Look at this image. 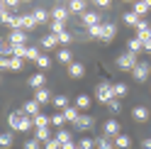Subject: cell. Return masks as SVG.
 <instances>
[{
  "label": "cell",
  "mask_w": 151,
  "mask_h": 149,
  "mask_svg": "<svg viewBox=\"0 0 151 149\" xmlns=\"http://www.w3.org/2000/svg\"><path fill=\"white\" fill-rule=\"evenodd\" d=\"M7 125H10L15 132H29V129L34 127V120L27 117L22 110H15V113L7 115Z\"/></svg>",
  "instance_id": "6da1fadb"
},
{
  "label": "cell",
  "mask_w": 151,
  "mask_h": 149,
  "mask_svg": "<svg viewBox=\"0 0 151 149\" xmlns=\"http://www.w3.org/2000/svg\"><path fill=\"white\" fill-rule=\"evenodd\" d=\"M95 98L100 100L102 105H107L112 98H115V88H112V83H107V81H102L100 86L95 88Z\"/></svg>",
  "instance_id": "7a4b0ae2"
},
{
  "label": "cell",
  "mask_w": 151,
  "mask_h": 149,
  "mask_svg": "<svg viewBox=\"0 0 151 149\" xmlns=\"http://www.w3.org/2000/svg\"><path fill=\"white\" fill-rule=\"evenodd\" d=\"M137 54H132V51H124V54H119V56H117V69L119 71H132V69H134L137 66Z\"/></svg>",
  "instance_id": "3957f363"
},
{
  "label": "cell",
  "mask_w": 151,
  "mask_h": 149,
  "mask_svg": "<svg viewBox=\"0 0 151 149\" xmlns=\"http://www.w3.org/2000/svg\"><path fill=\"white\" fill-rule=\"evenodd\" d=\"M132 76H134V81L144 83V81L151 76V64H149V61H137V66L132 69Z\"/></svg>",
  "instance_id": "277c9868"
},
{
  "label": "cell",
  "mask_w": 151,
  "mask_h": 149,
  "mask_svg": "<svg viewBox=\"0 0 151 149\" xmlns=\"http://www.w3.org/2000/svg\"><path fill=\"white\" fill-rule=\"evenodd\" d=\"M117 34V25L115 22H100V42H110Z\"/></svg>",
  "instance_id": "5b68a950"
},
{
  "label": "cell",
  "mask_w": 151,
  "mask_h": 149,
  "mask_svg": "<svg viewBox=\"0 0 151 149\" xmlns=\"http://www.w3.org/2000/svg\"><path fill=\"white\" fill-rule=\"evenodd\" d=\"M93 125H95V117H93V115H81V117L73 122V129H81V132H86V129H90Z\"/></svg>",
  "instance_id": "8992f818"
},
{
  "label": "cell",
  "mask_w": 151,
  "mask_h": 149,
  "mask_svg": "<svg viewBox=\"0 0 151 149\" xmlns=\"http://www.w3.org/2000/svg\"><path fill=\"white\" fill-rule=\"evenodd\" d=\"M22 113H24L27 117H37V115L42 113V105L37 103V100H27V103L22 105Z\"/></svg>",
  "instance_id": "52a82bcc"
},
{
  "label": "cell",
  "mask_w": 151,
  "mask_h": 149,
  "mask_svg": "<svg viewBox=\"0 0 151 149\" xmlns=\"http://www.w3.org/2000/svg\"><path fill=\"white\" fill-rule=\"evenodd\" d=\"M102 129H105V137H107V139L122 135V129H119V122H117V120H107V122L102 125Z\"/></svg>",
  "instance_id": "ba28073f"
},
{
  "label": "cell",
  "mask_w": 151,
  "mask_h": 149,
  "mask_svg": "<svg viewBox=\"0 0 151 149\" xmlns=\"http://www.w3.org/2000/svg\"><path fill=\"white\" fill-rule=\"evenodd\" d=\"M68 76L71 78H83L86 76V66H83L81 61H71L68 64Z\"/></svg>",
  "instance_id": "9c48e42d"
},
{
  "label": "cell",
  "mask_w": 151,
  "mask_h": 149,
  "mask_svg": "<svg viewBox=\"0 0 151 149\" xmlns=\"http://www.w3.org/2000/svg\"><path fill=\"white\" fill-rule=\"evenodd\" d=\"M132 117H134L137 122H146V120L151 117V113H149V108H144V105H137V108H132Z\"/></svg>",
  "instance_id": "30bf717a"
},
{
  "label": "cell",
  "mask_w": 151,
  "mask_h": 149,
  "mask_svg": "<svg viewBox=\"0 0 151 149\" xmlns=\"http://www.w3.org/2000/svg\"><path fill=\"white\" fill-rule=\"evenodd\" d=\"M68 7H63V5H59V7H54L51 10V17H54V22H66L68 20Z\"/></svg>",
  "instance_id": "8fae6325"
},
{
  "label": "cell",
  "mask_w": 151,
  "mask_h": 149,
  "mask_svg": "<svg viewBox=\"0 0 151 149\" xmlns=\"http://www.w3.org/2000/svg\"><path fill=\"white\" fill-rule=\"evenodd\" d=\"M34 100L39 105H46V103H51V93H49V88H39L34 93Z\"/></svg>",
  "instance_id": "7c38bea8"
},
{
  "label": "cell",
  "mask_w": 151,
  "mask_h": 149,
  "mask_svg": "<svg viewBox=\"0 0 151 149\" xmlns=\"http://www.w3.org/2000/svg\"><path fill=\"white\" fill-rule=\"evenodd\" d=\"M68 12L71 15H83L86 12V0H71L68 3Z\"/></svg>",
  "instance_id": "4fadbf2b"
},
{
  "label": "cell",
  "mask_w": 151,
  "mask_h": 149,
  "mask_svg": "<svg viewBox=\"0 0 151 149\" xmlns=\"http://www.w3.org/2000/svg\"><path fill=\"white\" fill-rule=\"evenodd\" d=\"M7 39H10V44H27V32L24 30H12V34Z\"/></svg>",
  "instance_id": "5bb4252c"
},
{
  "label": "cell",
  "mask_w": 151,
  "mask_h": 149,
  "mask_svg": "<svg viewBox=\"0 0 151 149\" xmlns=\"http://www.w3.org/2000/svg\"><path fill=\"white\" fill-rule=\"evenodd\" d=\"M29 86L34 88V90H39V88H44L46 86V78H44V73H34V76H29Z\"/></svg>",
  "instance_id": "9a60e30c"
},
{
  "label": "cell",
  "mask_w": 151,
  "mask_h": 149,
  "mask_svg": "<svg viewBox=\"0 0 151 149\" xmlns=\"http://www.w3.org/2000/svg\"><path fill=\"white\" fill-rule=\"evenodd\" d=\"M37 27V22H34V17H32V12L29 15H20V30H34Z\"/></svg>",
  "instance_id": "2e32d148"
},
{
  "label": "cell",
  "mask_w": 151,
  "mask_h": 149,
  "mask_svg": "<svg viewBox=\"0 0 151 149\" xmlns=\"http://www.w3.org/2000/svg\"><path fill=\"white\" fill-rule=\"evenodd\" d=\"M83 22H86L88 27H93V25H100V15H98L95 10H86V12H83Z\"/></svg>",
  "instance_id": "e0dca14e"
},
{
  "label": "cell",
  "mask_w": 151,
  "mask_h": 149,
  "mask_svg": "<svg viewBox=\"0 0 151 149\" xmlns=\"http://www.w3.org/2000/svg\"><path fill=\"white\" fill-rule=\"evenodd\" d=\"M112 144H115V149H129L132 147V139H129V135H117Z\"/></svg>",
  "instance_id": "ac0fdd59"
},
{
  "label": "cell",
  "mask_w": 151,
  "mask_h": 149,
  "mask_svg": "<svg viewBox=\"0 0 151 149\" xmlns=\"http://www.w3.org/2000/svg\"><path fill=\"white\" fill-rule=\"evenodd\" d=\"M32 17H34L37 25H46V22H49V12H46L44 7H37V10L32 12Z\"/></svg>",
  "instance_id": "d6986e66"
},
{
  "label": "cell",
  "mask_w": 151,
  "mask_h": 149,
  "mask_svg": "<svg viewBox=\"0 0 151 149\" xmlns=\"http://www.w3.org/2000/svg\"><path fill=\"white\" fill-rule=\"evenodd\" d=\"M61 113H63V117H66V122H76V120L81 117V115H78V108H76V105H68L66 110H61Z\"/></svg>",
  "instance_id": "ffe728a7"
},
{
  "label": "cell",
  "mask_w": 151,
  "mask_h": 149,
  "mask_svg": "<svg viewBox=\"0 0 151 149\" xmlns=\"http://www.w3.org/2000/svg\"><path fill=\"white\" fill-rule=\"evenodd\" d=\"M56 44H59L56 34H51V32H49V34H44V37H42V46H44V49H54Z\"/></svg>",
  "instance_id": "44dd1931"
},
{
  "label": "cell",
  "mask_w": 151,
  "mask_h": 149,
  "mask_svg": "<svg viewBox=\"0 0 151 149\" xmlns=\"http://www.w3.org/2000/svg\"><path fill=\"white\" fill-rule=\"evenodd\" d=\"M141 49H144V44H141V39H139V37H134V39H129V42H127V51L139 54Z\"/></svg>",
  "instance_id": "7402d4cb"
},
{
  "label": "cell",
  "mask_w": 151,
  "mask_h": 149,
  "mask_svg": "<svg viewBox=\"0 0 151 149\" xmlns=\"http://www.w3.org/2000/svg\"><path fill=\"white\" fill-rule=\"evenodd\" d=\"M34 139H39L42 144L46 142V139H51V132H49V127H37V132H34Z\"/></svg>",
  "instance_id": "603a6c76"
},
{
  "label": "cell",
  "mask_w": 151,
  "mask_h": 149,
  "mask_svg": "<svg viewBox=\"0 0 151 149\" xmlns=\"http://www.w3.org/2000/svg\"><path fill=\"white\" fill-rule=\"evenodd\" d=\"M112 88H115V98H124L127 95V93H129V86H127V83H115V86H112Z\"/></svg>",
  "instance_id": "cb8c5ba5"
},
{
  "label": "cell",
  "mask_w": 151,
  "mask_h": 149,
  "mask_svg": "<svg viewBox=\"0 0 151 149\" xmlns=\"http://www.w3.org/2000/svg\"><path fill=\"white\" fill-rule=\"evenodd\" d=\"M0 56H12V44H10V39H0Z\"/></svg>",
  "instance_id": "d4e9b609"
},
{
  "label": "cell",
  "mask_w": 151,
  "mask_h": 149,
  "mask_svg": "<svg viewBox=\"0 0 151 149\" xmlns=\"http://www.w3.org/2000/svg\"><path fill=\"white\" fill-rule=\"evenodd\" d=\"M51 103H54V108L66 110V108H68V98H66V95H54V98H51Z\"/></svg>",
  "instance_id": "484cf974"
},
{
  "label": "cell",
  "mask_w": 151,
  "mask_h": 149,
  "mask_svg": "<svg viewBox=\"0 0 151 149\" xmlns=\"http://www.w3.org/2000/svg\"><path fill=\"white\" fill-rule=\"evenodd\" d=\"M124 22H127L129 27H137V25L141 22V17H139L134 10H132V12H124Z\"/></svg>",
  "instance_id": "4316f807"
},
{
  "label": "cell",
  "mask_w": 151,
  "mask_h": 149,
  "mask_svg": "<svg viewBox=\"0 0 151 149\" xmlns=\"http://www.w3.org/2000/svg\"><path fill=\"white\" fill-rule=\"evenodd\" d=\"M76 108H78V110L90 108V95H86V93H83V95H78V98H76Z\"/></svg>",
  "instance_id": "83f0119b"
},
{
  "label": "cell",
  "mask_w": 151,
  "mask_h": 149,
  "mask_svg": "<svg viewBox=\"0 0 151 149\" xmlns=\"http://www.w3.org/2000/svg\"><path fill=\"white\" fill-rule=\"evenodd\" d=\"M12 147V132H3L0 135V149H10Z\"/></svg>",
  "instance_id": "f1b7e54d"
},
{
  "label": "cell",
  "mask_w": 151,
  "mask_h": 149,
  "mask_svg": "<svg viewBox=\"0 0 151 149\" xmlns=\"http://www.w3.org/2000/svg\"><path fill=\"white\" fill-rule=\"evenodd\" d=\"M56 139H59L61 144H68V142H73V137H71V132H68V129H59V132H56Z\"/></svg>",
  "instance_id": "f546056e"
},
{
  "label": "cell",
  "mask_w": 151,
  "mask_h": 149,
  "mask_svg": "<svg viewBox=\"0 0 151 149\" xmlns=\"http://www.w3.org/2000/svg\"><path fill=\"white\" fill-rule=\"evenodd\" d=\"M95 149H115V144L107 137H100V139H95Z\"/></svg>",
  "instance_id": "4dcf8cb0"
},
{
  "label": "cell",
  "mask_w": 151,
  "mask_h": 149,
  "mask_svg": "<svg viewBox=\"0 0 151 149\" xmlns=\"http://www.w3.org/2000/svg\"><path fill=\"white\" fill-rule=\"evenodd\" d=\"M134 12H137L139 17H144V15L149 12V7H146V3H144V0H137V3H134Z\"/></svg>",
  "instance_id": "1f68e13d"
},
{
  "label": "cell",
  "mask_w": 151,
  "mask_h": 149,
  "mask_svg": "<svg viewBox=\"0 0 151 149\" xmlns=\"http://www.w3.org/2000/svg\"><path fill=\"white\" fill-rule=\"evenodd\" d=\"M34 120V127H49V117H46L44 113H39L37 117H32Z\"/></svg>",
  "instance_id": "d6a6232c"
},
{
  "label": "cell",
  "mask_w": 151,
  "mask_h": 149,
  "mask_svg": "<svg viewBox=\"0 0 151 149\" xmlns=\"http://www.w3.org/2000/svg\"><path fill=\"white\" fill-rule=\"evenodd\" d=\"M49 122L56 125V127H63V125H66V117H63V113H56V115L49 117Z\"/></svg>",
  "instance_id": "836d02e7"
},
{
  "label": "cell",
  "mask_w": 151,
  "mask_h": 149,
  "mask_svg": "<svg viewBox=\"0 0 151 149\" xmlns=\"http://www.w3.org/2000/svg\"><path fill=\"white\" fill-rule=\"evenodd\" d=\"M42 54H39V49L37 46H27V54H24V59H29V61H37Z\"/></svg>",
  "instance_id": "e575fe53"
},
{
  "label": "cell",
  "mask_w": 151,
  "mask_h": 149,
  "mask_svg": "<svg viewBox=\"0 0 151 149\" xmlns=\"http://www.w3.org/2000/svg\"><path fill=\"white\" fill-rule=\"evenodd\" d=\"M107 110H110L112 115H115V113H119V110H122V105H119V98H112L110 103H107Z\"/></svg>",
  "instance_id": "d590c367"
},
{
  "label": "cell",
  "mask_w": 151,
  "mask_h": 149,
  "mask_svg": "<svg viewBox=\"0 0 151 149\" xmlns=\"http://www.w3.org/2000/svg\"><path fill=\"white\" fill-rule=\"evenodd\" d=\"M44 149H61V142L56 137H51V139H46V142H44Z\"/></svg>",
  "instance_id": "8d00e7d4"
},
{
  "label": "cell",
  "mask_w": 151,
  "mask_h": 149,
  "mask_svg": "<svg viewBox=\"0 0 151 149\" xmlns=\"http://www.w3.org/2000/svg\"><path fill=\"white\" fill-rule=\"evenodd\" d=\"M24 149H44V144L39 142V139H27V142H24Z\"/></svg>",
  "instance_id": "74e56055"
},
{
  "label": "cell",
  "mask_w": 151,
  "mask_h": 149,
  "mask_svg": "<svg viewBox=\"0 0 151 149\" xmlns=\"http://www.w3.org/2000/svg\"><path fill=\"white\" fill-rule=\"evenodd\" d=\"M49 30H51V34H61L66 27H63V22H54L51 20V25H49Z\"/></svg>",
  "instance_id": "f35d334b"
},
{
  "label": "cell",
  "mask_w": 151,
  "mask_h": 149,
  "mask_svg": "<svg viewBox=\"0 0 151 149\" xmlns=\"http://www.w3.org/2000/svg\"><path fill=\"white\" fill-rule=\"evenodd\" d=\"M93 147H95V142H93L90 137H83L81 142H78V149H93Z\"/></svg>",
  "instance_id": "ab89813d"
},
{
  "label": "cell",
  "mask_w": 151,
  "mask_h": 149,
  "mask_svg": "<svg viewBox=\"0 0 151 149\" xmlns=\"http://www.w3.org/2000/svg\"><path fill=\"white\" fill-rule=\"evenodd\" d=\"M59 61L61 64H71V49H61L59 51Z\"/></svg>",
  "instance_id": "60d3db41"
},
{
  "label": "cell",
  "mask_w": 151,
  "mask_h": 149,
  "mask_svg": "<svg viewBox=\"0 0 151 149\" xmlns=\"http://www.w3.org/2000/svg\"><path fill=\"white\" fill-rule=\"evenodd\" d=\"M10 71H22V59L10 56Z\"/></svg>",
  "instance_id": "b9f144b4"
},
{
  "label": "cell",
  "mask_w": 151,
  "mask_h": 149,
  "mask_svg": "<svg viewBox=\"0 0 151 149\" xmlns=\"http://www.w3.org/2000/svg\"><path fill=\"white\" fill-rule=\"evenodd\" d=\"M49 64H51V59H49V56H44V54L37 59V66H39V69H49Z\"/></svg>",
  "instance_id": "7bdbcfd3"
},
{
  "label": "cell",
  "mask_w": 151,
  "mask_h": 149,
  "mask_svg": "<svg viewBox=\"0 0 151 149\" xmlns=\"http://www.w3.org/2000/svg\"><path fill=\"white\" fill-rule=\"evenodd\" d=\"M56 39H59V44H68V42H71V34H68V32L63 30L61 34H56Z\"/></svg>",
  "instance_id": "ee69618b"
},
{
  "label": "cell",
  "mask_w": 151,
  "mask_h": 149,
  "mask_svg": "<svg viewBox=\"0 0 151 149\" xmlns=\"http://www.w3.org/2000/svg\"><path fill=\"white\" fill-rule=\"evenodd\" d=\"M0 69H7V71H10V56H0Z\"/></svg>",
  "instance_id": "f6af8a7d"
},
{
  "label": "cell",
  "mask_w": 151,
  "mask_h": 149,
  "mask_svg": "<svg viewBox=\"0 0 151 149\" xmlns=\"http://www.w3.org/2000/svg\"><path fill=\"white\" fill-rule=\"evenodd\" d=\"M17 5H20V0H5V7H7V10H12V7L17 10Z\"/></svg>",
  "instance_id": "bcb514c9"
},
{
  "label": "cell",
  "mask_w": 151,
  "mask_h": 149,
  "mask_svg": "<svg viewBox=\"0 0 151 149\" xmlns=\"http://www.w3.org/2000/svg\"><path fill=\"white\" fill-rule=\"evenodd\" d=\"M93 3H95L98 7H107V5L112 3V0H93Z\"/></svg>",
  "instance_id": "7dc6e473"
},
{
  "label": "cell",
  "mask_w": 151,
  "mask_h": 149,
  "mask_svg": "<svg viewBox=\"0 0 151 149\" xmlns=\"http://www.w3.org/2000/svg\"><path fill=\"white\" fill-rule=\"evenodd\" d=\"M61 149H78V144H76V142H68V144H61Z\"/></svg>",
  "instance_id": "c3c4849f"
},
{
  "label": "cell",
  "mask_w": 151,
  "mask_h": 149,
  "mask_svg": "<svg viewBox=\"0 0 151 149\" xmlns=\"http://www.w3.org/2000/svg\"><path fill=\"white\" fill-rule=\"evenodd\" d=\"M141 149H151V139H144V142H141Z\"/></svg>",
  "instance_id": "681fc988"
},
{
  "label": "cell",
  "mask_w": 151,
  "mask_h": 149,
  "mask_svg": "<svg viewBox=\"0 0 151 149\" xmlns=\"http://www.w3.org/2000/svg\"><path fill=\"white\" fill-rule=\"evenodd\" d=\"M5 10H7V7H5V3H0V15H3Z\"/></svg>",
  "instance_id": "f907efd6"
},
{
  "label": "cell",
  "mask_w": 151,
  "mask_h": 149,
  "mask_svg": "<svg viewBox=\"0 0 151 149\" xmlns=\"http://www.w3.org/2000/svg\"><path fill=\"white\" fill-rule=\"evenodd\" d=\"M144 3H146V7H149V10H151V0H144Z\"/></svg>",
  "instance_id": "816d5d0a"
},
{
  "label": "cell",
  "mask_w": 151,
  "mask_h": 149,
  "mask_svg": "<svg viewBox=\"0 0 151 149\" xmlns=\"http://www.w3.org/2000/svg\"><path fill=\"white\" fill-rule=\"evenodd\" d=\"M0 3H5V0H0Z\"/></svg>",
  "instance_id": "f5cc1de1"
}]
</instances>
